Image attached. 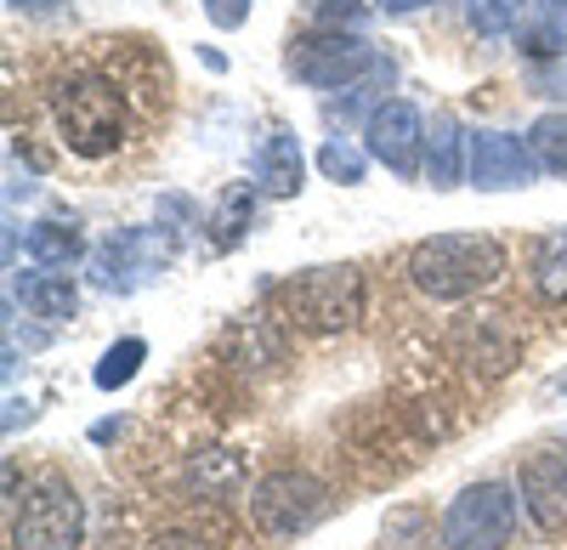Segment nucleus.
<instances>
[{"label":"nucleus","mask_w":567,"mask_h":550,"mask_svg":"<svg viewBox=\"0 0 567 550\" xmlns=\"http://www.w3.org/2000/svg\"><path fill=\"white\" fill-rule=\"evenodd\" d=\"M278 307L296 330L336 335L363 318V279H358V267H307L278 284Z\"/></svg>","instance_id":"nucleus-3"},{"label":"nucleus","mask_w":567,"mask_h":550,"mask_svg":"<svg viewBox=\"0 0 567 550\" xmlns=\"http://www.w3.org/2000/svg\"><path fill=\"white\" fill-rule=\"evenodd\" d=\"M256 181H261V194H272V199L301 194V143H296V131H272L267 136Z\"/></svg>","instance_id":"nucleus-14"},{"label":"nucleus","mask_w":567,"mask_h":550,"mask_svg":"<svg viewBox=\"0 0 567 550\" xmlns=\"http://www.w3.org/2000/svg\"><path fill=\"white\" fill-rule=\"evenodd\" d=\"M523 12H528V0H465V18L483 40H505L516 23H523Z\"/></svg>","instance_id":"nucleus-20"},{"label":"nucleus","mask_w":567,"mask_h":550,"mask_svg":"<svg viewBox=\"0 0 567 550\" xmlns=\"http://www.w3.org/2000/svg\"><path fill=\"white\" fill-rule=\"evenodd\" d=\"M374 7H386V12H420V7H437V0H374Z\"/></svg>","instance_id":"nucleus-26"},{"label":"nucleus","mask_w":567,"mask_h":550,"mask_svg":"<svg viewBox=\"0 0 567 550\" xmlns=\"http://www.w3.org/2000/svg\"><path fill=\"white\" fill-rule=\"evenodd\" d=\"M499 272H505V250L488 234H437V239L414 245L409 256L414 290L432 301H465V295L488 290Z\"/></svg>","instance_id":"nucleus-2"},{"label":"nucleus","mask_w":567,"mask_h":550,"mask_svg":"<svg viewBox=\"0 0 567 550\" xmlns=\"http://www.w3.org/2000/svg\"><path fill=\"white\" fill-rule=\"evenodd\" d=\"M12 7H29V12H45V7H58V0H12Z\"/></svg>","instance_id":"nucleus-27"},{"label":"nucleus","mask_w":567,"mask_h":550,"mask_svg":"<svg viewBox=\"0 0 567 550\" xmlns=\"http://www.w3.org/2000/svg\"><path fill=\"white\" fill-rule=\"evenodd\" d=\"M323 506H329V499H323V488H318L307 471H272V477H261L256 494H250V517H256V528L272 533V539H296V533L318 528Z\"/></svg>","instance_id":"nucleus-6"},{"label":"nucleus","mask_w":567,"mask_h":550,"mask_svg":"<svg viewBox=\"0 0 567 550\" xmlns=\"http://www.w3.org/2000/svg\"><path fill=\"white\" fill-rule=\"evenodd\" d=\"M318 170H323L329 181H347V188H352V181H363V154L347 148V143H323V148H318Z\"/></svg>","instance_id":"nucleus-23"},{"label":"nucleus","mask_w":567,"mask_h":550,"mask_svg":"<svg viewBox=\"0 0 567 550\" xmlns=\"http://www.w3.org/2000/svg\"><path fill=\"white\" fill-rule=\"evenodd\" d=\"M85 539V506L69 488V477L45 471L34 477L12 506V550H80Z\"/></svg>","instance_id":"nucleus-4"},{"label":"nucleus","mask_w":567,"mask_h":550,"mask_svg":"<svg viewBox=\"0 0 567 550\" xmlns=\"http://www.w3.org/2000/svg\"><path fill=\"white\" fill-rule=\"evenodd\" d=\"M23 250L40 267H69L85 245H80V227L74 221H34L29 234H23Z\"/></svg>","instance_id":"nucleus-16"},{"label":"nucleus","mask_w":567,"mask_h":550,"mask_svg":"<svg viewBox=\"0 0 567 550\" xmlns=\"http://www.w3.org/2000/svg\"><path fill=\"white\" fill-rule=\"evenodd\" d=\"M454 357L465 370H477L483 381H499L523 357V335H516L511 312H465L454 324Z\"/></svg>","instance_id":"nucleus-8"},{"label":"nucleus","mask_w":567,"mask_h":550,"mask_svg":"<svg viewBox=\"0 0 567 550\" xmlns=\"http://www.w3.org/2000/svg\"><path fill=\"white\" fill-rule=\"evenodd\" d=\"M369 69H374V52L352 29H329V34H312V40L290 45V74L318 85V91H341V85H352Z\"/></svg>","instance_id":"nucleus-7"},{"label":"nucleus","mask_w":567,"mask_h":550,"mask_svg":"<svg viewBox=\"0 0 567 550\" xmlns=\"http://www.w3.org/2000/svg\"><path fill=\"white\" fill-rule=\"evenodd\" d=\"M250 221H256V188H250V181H233V188H221L216 216H210V227H216V250H233V245H239Z\"/></svg>","instance_id":"nucleus-17"},{"label":"nucleus","mask_w":567,"mask_h":550,"mask_svg":"<svg viewBox=\"0 0 567 550\" xmlns=\"http://www.w3.org/2000/svg\"><path fill=\"white\" fill-rule=\"evenodd\" d=\"M534 284H539L545 301H567V234L539 239V250H534Z\"/></svg>","instance_id":"nucleus-19"},{"label":"nucleus","mask_w":567,"mask_h":550,"mask_svg":"<svg viewBox=\"0 0 567 550\" xmlns=\"http://www.w3.org/2000/svg\"><path fill=\"white\" fill-rule=\"evenodd\" d=\"M511 533H516V499L499 482L465 488L443 517V544L449 550H505Z\"/></svg>","instance_id":"nucleus-5"},{"label":"nucleus","mask_w":567,"mask_h":550,"mask_svg":"<svg viewBox=\"0 0 567 550\" xmlns=\"http://www.w3.org/2000/svg\"><path fill=\"white\" fill-rule=\"evenodd\" d=\"M171 256V245L159 234H120L97 250V261H91V272H97L103 290H136L148 272H159Z\"/></svg>","instance_id":"nucleus-11"},{"label":"nucleus","mask_w":567,"mask_h":550,"mask_svg":"<svg viewBox=\"0 0 567 550\" xmlns=\"http://www.w3.org/2000/svg\"><path fill=\"white\" fill-rule=\"evenodd\" d=\"M250 7H256V0H205V18H210L216 29H239V23L250 18Z\"/></svg>","instance_id":"nucleus-24"},{"label":"nucleus","mask_w":567,"mask_h":550,"mask_svg":"<svg viewBox=\"0 0 567 550\" xmlns=\"http://www.w3.org/2000/svg\"><path fill=\"white\" fill-rule=\"evenodd\" d=\"M142 357H148V346H142V341H120V346H109L103 363H97V386H103V392L131 386L136 370H142Z\"/></svg>","instance_id":"nucleus-22"},{"label":"nucleus","mask_w":567,"mask_h":550,"mask_svg":"<svg viewBox=\"0 0 567 550\" xmlns=\"http://www.w3.org/2000/svg\"><path fill=\"white\" fill-rule=\"evenodd\" d=\"M425 148H432V188H460V125L449 120V114H437L432 120V136H425Z\"/></svg>","instance_id":"nucleus-18"},{"label":"nucleus","mask_w":567,"mask_h":550,"mask_svg":"<svg viewBox=\"0 0 567 550\" xmlns=\"http://www.w3.org/2000/svg\"><path fill=\"white\" fill-rule=\"evenodd\" d=\"M312 18H318V23H358L363 7H358V0H318Z\"/></svg>","instance_id":"nucleus-25"},{"label":"nucleus","mask_w":567,"mask_h":550,"mask_svg":"<svg viewBox=\"0 0 567 550\" xmlns=\"http://www.w3.org/2000/svg\"><path fill=\"white\" fill-rule=\"evenodd\" d=\"M528 148L545 170L567 176V114H539L534 131H528Z\"/></svg>","instance_id":"nucleus-21"},{"label":"nucleus","mask_w":567,"mask_h":550,"mask_svg":"<svg viewBox=\"0 0 567 550\" xmlns=\"http://www.w3.org/2000/svg\"><path fill=\"white\" fill-rule=\"evenodd\" d=\"M12 295L29 307V318H45V324H69L80 307V290L69 284V272H23Z\"/></svg>","instance_id":"nucleus-13"},{"label":"nucleus","mask_w":567,"mask_h":550,"mask_svg":"<svg viewBox=\"0 0 567 550\" xmlns=\"http://www.w3.org/2000/svg\"><path fill=\"white\" fill-rule=\"evenodd\" d=\"M523 45L534 58L567 52V0H528V23H523Z\"/></svg>","instance_id":"nucleus-15"},{"label":"nucleus","mask_w":567,"mask_h":550,"mask_svg":"<svg viewBox=\"0 0 567 550\" xmlns=\"http://www.w3.org/2000/svg\"><path fill=\"white\" fill-rule=\"evenodd\" d=\"M523 506L545 533L567 528V454L561 448H539L523 466Z\"/></svg>","instance_id":"nucleus-12"},{"label":"nucleus","mask_w":567,"mask_h":550,"mask_svg":"<svg viewBox=\"0 0 567 550\" xmlns=\"http://www.w3.org/2000/svg\"><path fill=\"white\" fill-rule=\"evenodd\" d=\"M369 154L381 159L392 176H414L420 170V148H425V120L414 103H381L369 114Z\"/></svg>","instance_id":"nucleus-10"},{"label":"nucleus","mask_w":567,"mask_h":550,"mask_svg":"<svg viewBox=\"0 0 567 550\" xmlns=\"http://www.w3.org/2000/svg\"><path fill=\"white\" fill-rule=\"evenodd\" d=\"M52 120H58V136L63 148L80 154V159H103L125 143V91L109 80V74H69L58 80L52 91Z\"/></svg>","instance_id":"nucleus-1"},{"label":"nucleus","mask_w":567,"mask_h":550,"mask_svg":"<svg viewBox=\"0 0 567 550\" xmlns=\"http://www.w3.org/2000/svg\"><path fill=\"white\" fill-rule=\"evenodd\" d=\"M539 176V159L534 148H523L516 136L505 131H477L465 136V181L483 194H511V188H528Z\"/></svg>","instance_id":"nucleus-9"}]
</instances>
